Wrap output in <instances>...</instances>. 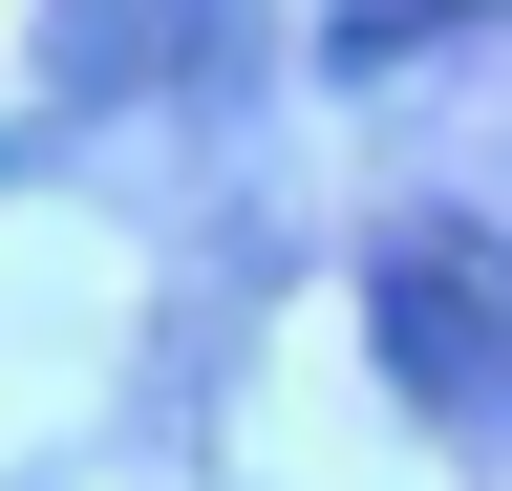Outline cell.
Here are the masks:
<instances>
[{
	"label": "cell",
	"instance_id": "6da1fadb",
	"mask_svg": "<svg viewBox=\"0 0 512 491\" xmlns=\"http://www.w3.org/2000/svg\"><path fill=\"white\" fill-rule=\"evenodd\" d=\"M363 342L427 427H512V214H384Z\"/></svg>",
	"mask_w": 512,
	"mask_h": 491
},
{
	"label": "cell",
	"instance_id": "3957f363",
	"mask_svg": "<svg viewBox=\"0 0 512 491\" xmlns=\"http://www.w3.org/2000/svg\"><path fill=\"white\" fill-rule=\"evenodd\" d=\"M448 22H491V0H342V65H427Z\"/></svg>",
	"mask_w": 512,
	"mask_h": 491
},
{
	"label": "cell",
	"instance_id": "7a4b0ae2",
	"mask_svg": "<svg viewBox=\"0 0 512 491\" xmlns=\"http://www.w3.org/2000/svg\"><path fill=\"white\" fill-rule=\"evenodd\" d=\"M235 22L256 0H43V86L64 107H150L192 65H235Z\"/></svg>",
	"mask_w": 512,
	"mask_h": 491
}]
</instances>
